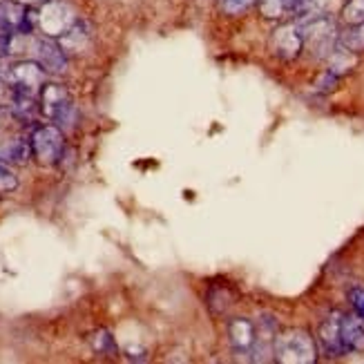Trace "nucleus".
Masks as SVG:
<instances>
[{
    "label": "nucleus",
    "instance_id": "nucleus-1",
    "mask_svg": "<svg viewBox=\"0 0 364 364\" xmlns=\"http://www.w3.org/2000/svg\"><path fill=\"white\" fill-rule=\"evenodd\" d=\"M273 355L284 364H311L318 360V349L304 328H287L275 336Z\"/></svg>",
    "mask_w": 364,
    "mask_h": 364
},
{
    "label": "nucleus",
    "instance_id": "nucleus-2",
    "mask_svg": "<svg viewBox=\"0 0 364 364\" xmlns=\"http://www.w3.org/2000/svg\"><path fill=\"white\" fill-rule=\"evenodd\" d=\"M31 156L43 166H54L63 159L65 152V136L56 125H38L29 136Z\"/></svg>",
    "mask_w": 364,
    "mask_h": 364
},
{
    "label": "nucleus",
    "instance_id": "nucleus-3",
    "mask_svg": "<svg viewBox=\"0 0 364 364\" xmlns=\"http://www.w3.org/2000/svg\"><path fill=\"white\" fill-rule=\"evenodd\" d=\"M38 103H41V112L50 121H54L58 125H72L74 101H72V94L63 85L45 83L38 94Z\"/></svg>",
    "mask_w": 364,
    "mask_h": 364
},
{
    "label": "nucleus",
    "instance_id": "nucleus-4",
    "mask_svg": "<svg viewBox=\"0 0 364 364\" xmlns=\"http://www.w3.org/2000/svg\"><path fill=\"white\" fill-rule=\"evenodd\" d=\"M45 70L38 65V60H18L3 72V78L9 92H23L38 97L41 87L45 85Z\"/></svg>",
    "mask_w": 364,
    "mask_h": 364
},
{
    "label": "nucleus",
    "instance_id": "nucleus-5",
    "mask_svg": "<svg viewBox=\"0 0 364 364\" xmlns=\"http://www.w3.org/2000/svg\"><path fill=\"white\" fill-rule=\"evenodd\" d=\"M38 25V11L25 7L21 0H0V31L29 36Z\"/></svg>",
    "mask_w": 364,
    "mask_h": 364
},
{
    "label": "nucleus",
    "instance_id": "nucleus-6",
    "mask_svg": "<svg viewBox=\"0 0 364 364\" xmlns=\"http://www.w3.org/2000/svg\"><path fill=\"white\" fill-rule=\"evenodd\" d=\"M76 21L78 18L74 9L65 3H60V0H47L43 9L38 11V27L50 38H60Z\"/></svg>",
    "mask_w": 364,
    "mask_h": 364
},
{
    "label": "nucleus",
    "instance_id": "nucleus-7",
    "mask_svg": "<svg viewBox=\"0 0 364 364\" xmlns=\"http://www.w3.org/2000/svg\"><path fill=\"white\" fill-rule=\"evenodd\" d=\"M271 47L275 56L279 58H295L299 56V52L304 50V36H302V27H299L297 21L282 25L273 31V38H271Z\"/></svg>",
    "mask_w": 364,
    "mask_h": 364
},
{
    "label": "nucleus",
    "instance_id": "nucleus-8",
    "mask_svg": "<svg viewBox=\"0 0 364 364\" xmlns=\"http://www.w3.org/2000/svg\"><path fill=\"white\" fill-rule=\"evenodd\" d=\"M340 346L342 353H362L364 351V318L358 313H340Z\"/></svg>",
    "mask_w": 364,
    "mask_h": 364
},
{
    "label": "nucleus",
    "instance_id": "nucleus-9",
    "mask_svg": "<svg viewBox=\"0 0 364 364\" xmlns=\"http://www.w3.org/2000/svg\"><path fill=\"white\" fill-rule=\"evenodd\" d=\"M34 52H36V60L38 65L50 72V74H63L68 68V54L63 52V47L52 41L50 36L45 38H36L34 41Z\"/></svg>",
    "mask_w": 364,
    "mask_h": 364
},
{
    "label": "nucleus",
    "instance_id": "nucleus-10",
    "mask_svg": "<svg viewBox=\"0 0 364 364\" xmlns=\"http://www.w3.org/2000/svg\"><path fill=\"white\" fill-rule=\"evenodd\" d=\"M228 340L232 344V349L237 353H246L250 355L252 349H255V342H257V326L255 322H250L246 318H235L228 322Z\"/></svg>",
    "mask_w": 364,
    "mask_h": 364
},
{
    "label": "nucleus",
    "instance_id": "nucleus-11",
    "mask_svg": "<svg viewBox=\"0 0 364 364\" xmlns=\"http://www.w3.org/2000/svg\"><path fill=\"white\" fill-rule=\"evenodd\" d=\"M338 324H340V313H331L328 318L320 324V331H318L322 349L331 358L344 355L342 346H340V328H338Z\"/></svg>",
    "mask_w": 364,
    "mask_h": 364
},
{
    "label": "nucleus",
    "instance_id": "nucleus-12",
    "mask_svg": "<svg viewBox=\"0 0 364 364\" xmlns=\"http://www.w3.org/2000/svg\"><path fill=\"white\" fill-rule=\"evenodd\" d=\"M90 41H92L90 27L83 21H76L65 31V34L60 36L58 45L63 47V52H65V54H81L83 50H87V47H90Z\"/></svg>",
    "mask_w": 364,
    "mask_h": 364
},
{
    "label": "nucleus",
    "instance_id": "nucleus-13",
    "mask_svg": "<svg viewBox=\"0 0 364 364\" xmlns=\"http://www.w3.org/2000/svg\"><path fill=\"white\" fill-rule=\"evenodd\" d=\"M259 14L268 21H279L284 16L295 14L297 9V0H259L257 3Z\"/></svg>",
    "mask_w": 364,
    "mask_h": 364
},
{
    "label": "nucleus",
    "instance_id": "nucleus-14",
    "mask_svg": "<svg viewBox=\"0 0 364 364\" xmlns=\"http://www.w3.org/2000/svg\"><path fill=\"white\" fill-rule=\"evenodd\" d=\"M31 156V146L29 141H23V139H14L9 144L0 146V161L3 164H25Z\"/></svg>",
    "mask_w": 364,
    "mask_h": 364
},
{
    "label": "nucleus",
    "instance_id": "nucleus-15",
    "mask_svg": "<svg viewBox=\"0 0 364 364\" xmlns=\"http://www.w3.org/2000/svg\"><path fill=\"white\" fill-rule=\"evenodd\" d=\"M338 45L349 54L364 52V25H349L344 31H340Z\"/></svg>",
    "mask_w": 364,
    "mask_h": 364
},
{
    "label": "nucleus",
    "instance_id": "nucleus-16",
    "mask_svg": "<svg viewBox=\"0 0 364 364\" xmlns=\"http://www.w3.org/2000/svg\"><path fill=\"white\" fill-rule=\"evenodd\" d=\"M340 18L346 25H364V0H346Z\"/></svg>",
    "mask_w": 364,
    "mask_h": 364
},
{
    "label": "nucleus",
    "instance_id": "nucleus-17",
    "mask_svg": "<svg viewBox=\"0 0 364 364\" xmlns=\"http://www.w3.org/2000/svg\"><path fill=\"white\" fill-rule=\"evenodd\" d=\"M257 3L259 0H219V9L226 16H240Z\"/></svg>",
    "mask_w": 364,
    "mask_h": 364
},
{
    "label": "nucleus",
    "instance_id": "nucleus-18",
    "mask_svg": "<svg viewBox=\"0 0 364 364\" xmlns=\"http://www.w3.org/2000/svg\"><path fill=\"white\" fill-rule=\"evenodd\" d=\"M92 346L97 351L101 353H109V351H114L117 349V344H114V338L107 333V331H97V333L92 336Z\"/></svg>",
    "mask_w": 364,
    "mask_h": 364
},
{
    "label": "nucleus",
    "instance_id": "nucleus-19",
    "mask_svg": "<svg viewBox=\"0 0 364 364\" xmlns=\"http://www.w3.org/2000/svg\"><path fill=\"white\" fill-rule=\"evenodd\" d=\"M16 188H18V177L5 164H0V193H11Z\"/></svg>",
    "mask_w": 364,
    "mask_h": 364
},
{
    "label": "nucleus",
    "instance_id": "nucleus-20",
    "mask_svg": "<svg viewBox=\"0 0 364 364\" xmlns=\"http://www.w3.org/2000/svg\"><path fill=\"white\" fill-rule=\"evenodd\" d=\"M349 302H351L353 311L360 315V318H364V289H360V287L351 289L349 291Z\"/></svg>",
    "mask_w": 364,
    "mask_h": 364
},
{
    "label": "nucleus",
    "instance_id": "nucleus-21",
    "mask_svg": "<svg viewBox=\"0 0 364 364\" xmlns=\"http://www.w3.org/2000/svg\"><path fill=\"white\" fill-rule=\"evenodd\" d=\"M5 87H7V83H5V78H3V72H0V94L5 92Z\"/></svg>",
    "mask_w": 364,
    "mask_h": 364
}]
</instances>
